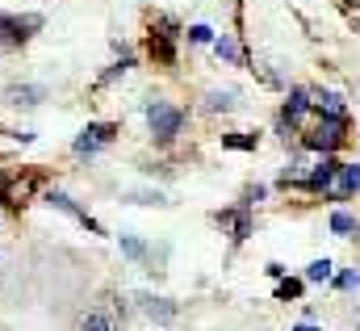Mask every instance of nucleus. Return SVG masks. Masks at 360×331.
I'll return each instance as SVG.
<instances>
[{"instance_id": "obj_1", "label": "nucleus", "mask_w": 360, "mask_h": 331, "mask_svg": "<svg viewBox=\"0 0 360 331\" xmlns=\"http://www.w3.org/2000/svg\"><path fill=\"white\" fill-rule=\"evenodd\" d=\"M348 139V113H319V126L302 139L310 151H340Z\"/></svg>"}, {"instance_id": "obj_2", "label": "nucleus", "mask_w": 360, "mask_h": 331, "mask_svg": "<svg viewBox=\"0 0 360 331\" xmlns=\"http://www.w3.org/2000/svg\"><path fill=\"white\" fill-rule=\"evenodd\" d=\"M143 113H147V126H151L155 143H172L180 135V126H184V113H180L176 105L160 101V96H151V101L143 105Z\"/></svg>"}, {"instance_id": "obj_3", "label": "nucleus", "mask_w": 360, "mask_h": 331, "mask_svg": "<svg viewBox=\"0 0 360 331\" xmlns=\"http://www.w3.org/2000/svg\"><path fill=\"white\" fill-rule=\"evenodd\" d=\"M42 30V17L38 13H0V46H25L34 34Z\"/></svg>"}, {"instance_id": "obj_4", "label": "nucleus", "mask_w": 360, "mask_h": 331, "mask_svg": "<svg viewBox=\"0 0 360 331\" xmlns=\"http://www.w3.org/2000/svg\"><path fill=\"white\" fill-rule=\"evenodd\" d=\"M113 135H117V126H113V122H89V126L76 135L72 151H76V156H96L101 147H109V143H113Z\"/></svg>"}, {"instance_id": "obj_5", "label": "nucleus", "mask_w": 360, "mask_h": 331, "mask_svg": "<svg viewBox=\"0 0 360 331\" xmlns=\"http://www.w3.org/2000/svg\"><path fill=\"white\" fill-rule=\"evenodd\" d=\"M335 172H340L335 151H323V160H319V164L306 168V176H302V189H310V193H327V189H331V180H335Z\"/></svg>"}, {"instance_id": "obj_6", "label": "nucleus", "mask_w": 360, "mask_h": 331, "mask_svg": "<svg viewBox=\"0 0 360 331\" xmlns=\"http://www.w3.org/2000/svg\"><path fill=\"white\" fill-rule=\"evenodd\" d=\"M42 201H46V206H55V210H63V214H72V218H76L80 227H89L92 235H105V227H101V223L92 218L89 210H80V206H76V201H72L68 193H59V189H46V197H42Z\"/></svg>"}, {"instance_id": "obj_7", "label": "nucleus", "mask_w": 360, "mask_h": 331, "mask_svg": "<svg viewBox=\"0 0 360 331\" xmlns=\"http://www.w3.org/2000/svg\"><path fill=\"white\" fill-rule=\"evenodd\" d=\"M214 223H218V227H231V239H235V244H243V239L252 235V227H256V218H252L248 206H239V210H222V214H214Z\"/></svg>"}, {"instance_id": "obj_8", "label": "nucleus", "mask_w": 360, "mask_h": 331, "mask_svg": "<svg viewBox=\"0 0 360 331\" xmlns=\"http://www.w3.org/2000/svg\"><path fill=\"white\" fill-rule=\"evenodd\" d=\"M356 189H360V164H340L331 189H327V197L331 201H348V197H356Z\"/></svg>"}, {"instance_id": "obj_9", "label": "nucleus", "mask_w": 360, "mask_h": 331, "mask_svg": "<svg viewBox=\"0 0 360 331\" xmlns=\"http://www.w3.org/2000/svg\"><path fill=\"white\" fill-rule=\"evenodd\" d=\"M310 109H314V105H310V88H289V96H285V105H281V122L297 126Z\"/></svg>"}, {"instance_id": "obj_10", "label": "nucleus", "mask_w": 360, "mask_h": 331, "mask_svg": "<svg viewBox=\"0 0 360 331\" xmlns=\"http://www.w3.org/2000/svg\"><path fill=\"white\" fill-rule=\"evenodd\" d=\"M139 311L151 315L155 323H172V319L180 315V306L172 302V298H155V294H139Z\"/></svg>"}, {"instance_id": "obj_11", "label": "nucleus", "mask_w": 360, "mask_h": 331, "mask_svg": "<svg viewBox=\"0 0 360 331\" xmlns=\"http://www.w3.org/2000/svg\"><path fill=\"white\" fill-rule=\"evenodd\" d=\"M4 101L8 105H38V101H46V88L42 84H13V88H4Z\"/></svg>"}, {"instance_id": "obj_12", "label": "nucleus", "mask_w": 360, "mask_h": 331, "mask_svg": "<svg viewBox=\"0 0 360 331\" xmlns=\"http://www.w3.org/2000/svg\"><path fill=\"white\" fill-rule=\"evenodd\" d=\"M310 105H314L319 113H348L344 96H340V92H331V88H319V92H310Z\"/></svg>"}, {"instance_id": "obj_13", "label": "nucleus", "mask_w": 360, "mask_h": 331, "mask_svg": "<svg viewBox=\"0 0 360 331\" xmlns=\"http://www.w3.org/2000/svg\"><path fill=\"white\" fill-rule=\"evenodd\" d=\"M327 227H331V235H340V239H348V235H356V227H360V223H356V214H348V210H335Z\"/></svg>"}, {"instance_id": "obj_14", "label": "nucleus", "mask_w": 360, "mask_h": 331, "mask_svg": "<svg viewBox=\"0 0 360 331\" xmlns=\"http://www.w3.org/2000/svg\"><path fill=\"white\" fill-rule=\"evenodd\" d=\"M222 147H226V151H256V147H260V135H248V130L222 135Z\"/></svg>"}, {"instance_id": "obj_15", "label": "nucleus", "mask_w": 360, "mask_h": 331, "mask_svg": "<svg viewBox=\"0 0 360 331\" xmlns=\"http://www.w3.org/2000/svg\"><path fill=\"white\" fill-rule=\"evenodd\" d=\"M214 55H218V59H226V63H243V55H239V42H235L231 34L214 38Z\"/></svg>"}, {"instance_id": "obj_16", "label": "nucleus", "mask_w": 360, "mask_h": 331, "mask_svg": "<svg viewBox=\"0 0 360 331\" xmlns=\"http://www.w3.org/2000/svg\"><path fill=\"white\" fill-rule=\"evenodd\" d=\"M80 331H113V315L109 311H89L80 319Z\"/></svg>"}, {"instance_id": "obj_17", "label": "nucleus", "mask_w": 360, "mask_h": 331, "mask_svg": "<svg viewBox=\"0 0 360 331\" xmlns=\"http://www.w3.org/2000/svg\"><path fill=\"white\" fill-rule=\"evenodd\" d=\"M122 251H126L134 264H147V260H151V248H147L143 239H134V235H122Z\"/></svg>"}, {"instance_id": "obj_18", "label": "nucleus", "mask_w": 360, "mask_h": 331, "mask_svg": "<svg viewBox=\"0 0 360 331\" xmlns=\"http://www.w3.org/2000/svg\"><path fill=\"white\" fill-rule=\"evenodd\" d=\"M235 105H239V101H235V92H231V88H226V92H218V88H214V92H205V109H210V113H218V109H235Z\"/></svg>"}, {"instance_id": "obj_19", "label": "nucleus", "mask_w": 360, "mask_h": 331, "mask_svg": "<svg viewBox=\"0 0 360 331\" xmlns=\"http://www.w3.org/2000/svg\"><path fill=\"white\" fill-rule=\"evenodd\" d=\"M302 289H306V277H302V281H297V277H281L276 298H281V302H293V298H302Z\"/></svg>"}, {"instance_id": "obj_20", "label": "nucleus", "mask_w": 360, "mask_h": 331, "mask_svg": "<svg viewBox=\"0 0 360 331\" xmlns=\"http://www.w3.org/2000/svg\"><path fill=\"white\" fill-rule=\"evenodd\" d=\"M331 273H335V264L323 256V260H310L306 264V281H331Z\"/></svg>"}, {"instance_id": "obj_21", "label": "nucleus", "mask_w": 360, "mask_h": 331, "mask_svg": "<svg viewBox=\"0 0 360 331\" xmlns=\"http://www.w3.org/2000/svg\"><path fill=\"white\" fill-rule=\"evenodd\" d=\"M126 201H134V206H168V197H164L160 189H143V193H126Z\"/></svg>"}, {"instance_id": "obj_22", "label": "nucleus", "mask_w": 360, "mask_h": 331, "mask_svg": "<svg viewBox=\"0 0 360 331\" xmlns=\"http://www.w3.org/2000/svg\"><path fill=\"white\" fill-rule=\"evenodd\" d=\"M331 281H335V289H356L360 273H356V268H344V273H331Z\"/></svg>"}, {"instance_id": "obj_23", "label": "nucleus", "mask_w": 360, "mask_h": 331, "mask_svg": "<svg viewBox=\"0 0 360 331\" xmlns=\"http://www.w3.org/2000/svg\"><path fill=\"white\" fill-rule=\"evenodd\" d=\"M264 193H269L264 185H248V189H243V197H239V206H248V210H252V206H260V201H264Z\"/></svg>"}, {"instance_id": "obj_24", "label": "nucleus", "mask_w": 360, "mask_h": 331, "mask_svg": "<svg viewBox=\"0 0 360 331\" xmlns=\"http://www.w3.org/2000/svg\"><path fill=\"white\" fill-rule=\"evenodd\" d=\"M188 42H201L205 46V42H214V30L210 25H188Z\"/></svg>"}, {"instance_id": "obj_25", "label": "nucleus", "mask_w": 360, "mask_h": 331, "mask_svg": "<svg viewBox=\"0 0 360 331\" xmlns=\"http://www.w3.org/2000/svg\"><path fill=\"white\" fill-rule=\"evenodd\" d=\"M293 331H323V327H319L314 319H306V323H297V327H293Z\"/></svg>"}, {"instance_id": "obj_26", "label": "nucleus", "mask_w": 360, "mask_h": 331, "mask_svg": "<svg viewBox=\"0 0 360 331\" xmlns=\"http://www.w3.org/2000/svg\"><path fill=\"white\" fill-rule=\"evenodd\" d=\"M0 185H4V176H0Z\"/></svg>"}, {"instance_id": "obj_27", "label": "nucleus", "mask_w": 360, "mask_h": 331, "mask_svg": "<svg viewBox=\"0 0 360 331\" xmlns=\"http://www.w3.org/2000/svg\"><path fill=\"white\" fill-rule=\"evenodd\" d=\"M356 331H360V323H356Z\"/></svg>"}]
</instances>
